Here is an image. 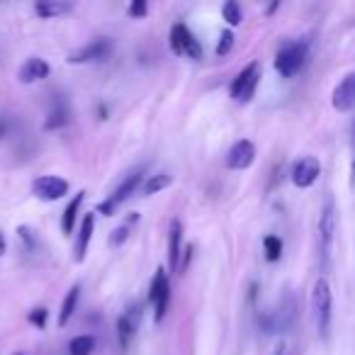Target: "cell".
Returning a JSON list of instances; mask_svg holds the SVG:
<instances>
[{
	"label": "cell",
	"instance_id": "cell-12",
	"mask_svg": "<svg viewBox=\"0 0 355 355\" xmlns=\"http://www.w3.org/2000/svg\"><path fill=\"white\" fill-rule=\"evenodd\" d=\"M331 105L336 112H350L355 110V71L348 73L331 93Z\"/></svg>",
	"mask_w": 355,
	"mask_h": 355
},
{
	"label": "cell",
	"instance_id": "cell-18",
	"mask_svg": "<svg viewBox=\"0 0 355 355\" xmlns=\"http://www.w3.org/2000/svg\"><path fill=\"white\" fill-rule=\"evenodd\" d=\"M83 200H85V193L80 190V193H76V198L71 200L69 205H66L64 214H61V232H64V234H73V229H76V217H78Z\"/></svg>",
	"mask_w": 355,
	"mask_h": 355
},
{
	"label": "cell",
	"instance_id": "cell-26",
	"mask_svg": "<svg viewBox=\"0 0 355 355\" xmlns=\"http://www.w3.org/2000/svg\"><path fill=\"white\" fill-rule=\"evenodd\" d=\"M127 15L132 17V20H144V17L148 15L146 0H134V3H129V6H127Z\"/></svg>",
	"mask_w": 355,
	"mask_h": 355
},
{
	"label": "cell",
	"instance_id": "cell-27",
	"mask_svg": "<svg viewBox=\"0 0 355 355\" xmlns=\"http://www.w3.org/2000/svg\"><path fill=\"white\" fill-rule=\"evenodd\" d=\"M46 319H49L46 306H37V309H32L30 316H27V321H30L32 326H37V329H46Z\"/></svg>",
	"mask_w": 355,
	"mask_h": 355
},
{
	"label": "cell",
	"instance_id": "cell-17",
	"mask_svg": "<svg viewBox=\"0 0 355 355\" xmlns=\"http://www.w3.org/2000/svg\"><path fill=\"white\" fill-rule=\"evenodd\" d=\"M71 10H73V6L66 3V0H42V3H37L35 6V12L40 17H44V20L64 17V15H69Z\"/></svg>",
	"mask_w": 355,
	"mask_h": 355
},
{
	"label": "cell",
	"instance_id": "cell-35",
	"mask_svg": "<svg viewBox=\"0 0 355 355\" xmlns=\"http://www.w3.org/2000/svg\"><path fill=\"white\" fill-rule=\"evenodd\" d=\"M15 355H22V353H15Z\"/></svg>",
	"mask_w": 355,
	"mask_h": 355
},
{
	"label": "cell",
	"instance_id": "cell-1",
	"mask_svg": "<svg viewBox=\"0 0 355 355\" xmlns=\"http://www.w3.org/2000/svg\"><path fill=\"white\" fill-rule=\"evenodd\" d=\"M311 311H314V324L321 340H329L331 321H334V292L326 277H319L311 287Z\"/></svg>",
	"mask_w": 355,
	"mask_h": 355
},
{
	"label": "cell",
	"instance_id": "cell-21",
	"mask_svg": "<svg viewBox=\"0 0 355 355\" xmlns=\"http://www.w3.org/2000/svg\"><path fill=\"white\" fill-rule=\"evenodd\" d=\"M95 353V338L88 334L73 336L69 340V355H93Z\"/></svg>",
	"mask_w": 355,
	"mask_h": 355
},
{
	"label": "cell",
	"instance_id": "cell-14",
	"mask_svg": "<svg viewBox=\"0 0 355 355\" xmlns=\"http://www.w3.org/2000/svg\"><path fill=\"white\" fill-rule=\"evenodd\" d=\"M95 234V212L83 214L80 219V227H78V236H76V246H73V261L76 263H83L85 261V253H88L90 246V239Z\"/></svg>",
	"mask_w": 355,
	"mask_h": 355
},
{
	"label": "cell",
	"instance_id": "cell-8",
	"mask_svg": "<svg viewBox=\"0 0 355 355\" xmlns=\"http://www.w3.org/2000/svg\"><path fill=\"white\" fill-rule=\"evenodd\" d=\"M114 44L107 40V37H98V40L88 42L80 49L71 51L69 54V64H100V61H107L110 54H112Z\"/></svg>",
	"mask_w": 355,
	"mask_h": 355
},
{
	"label": "cell",
	"instance_id": "cell-6",
	"mask_svg": "<svg viewBox=\"0 0 355 355\" xmlns=\"http://www.w3.org/2000/svg\"><path fill=\"white\" fill-rule=\"evenodd\" d=\"M171 282H168V272L163 268H158L153 272V280L148 285V302L153 304V319L156 324H161L168 314V304H171Z\"/></svg>",
	"mask_w": 355,
	"mask_h": 355
},
{
	"label": "cell",
	"instance_id": "cell-32",
	"mask_svg": "<svg viewBox=\"0 0 355 355\" xmlns=\"http://www.w3.org/2000/svg\"><path fill=\"white\" fill-rule=\"evenodd\" d=\"M8 253V239H6V234L0 232V256H6Z\"/></svg>",
	"mask_w": 355,
	"mask_h": 355
},
{
	"label": "cell",
	"instance_id": "cell-28",
	"mask_svg": "<svg viewBox=\"0 0 355 355\" xmlns=\"http://www.w3.org/2000/svg\"><path fill=\"white\" fill-rule=\"evenodd\" d=\"M17 236H20L22 241H25L27 251L37 253V236H35V232H32L30 227H17Z\"/></svg>",
	"mask_w": 355,
	"mask_h": 355
},
{
	"label": "cell",
	"instance_id": "cell-4",
	"mask_svg": "<svg viewBox=\"0 0 355 355\" xmlns=\"http://www.w3.org/2000/svg\"><path fill=\"white\" fill-rule=\"evenodd\" d=\"M258 83H261V64L251 61V64L243 66L236 78L232 80L229 95H232V100H236L239 105H246V103H251V98L256 95Z\"/></svg>",
	"mask_w": 355,
	"mask_h": 355
},
{
	"label": "cell",
	"instance_id": "cell-25",
	"mask_svg": "<svg viewBox=\"0 0 355 355\" xmlns=\"http://www.w3.org/2000/svg\"><path fill=\"white\" fill-rule=\"evenodd\" d=\"M234 32L232 30H224L222 35H219V44H217V56H227L229 51L234 49Z\"/></svg>",
	"mask_w": 355,
	"mask_h": 355
},
{
	"label": "cell",
	"instance_id": "cell-23",
	"mask_svg": "<svg viewBox=\"0 0 355 355\" xmlns=\"http://www.w3.org/2000/svg\"><path fill=\"white\" fill-rule=\"evenodd\" d=\"M282 239L275 236V234H268L266 239H263V251H266V261L270 263H277L282 258Z\"/></svg>",
	"mask_w": 355,
	"mask_h": 355
},
{
	"label": "cell",
	"instance_id": "cell-2",
	"mask_svg": "<svg viewBox=\"0 0 355 355\" xmlns=\"http://www.w3.org/2000/svg\"><path fill=\"white\" fill-rule=\"evenodd\" d=\"M334 239H336V202L334 198L324 200V207L319 214V224H316V241H319V263L321 270H329L331 266V251H334Z\"/></svg>",
	"mask_w": 355,
	"mask_h": 355
},
{
	"label": "cell",
	"instance_id": "cell-30",
	"mask_svg": "<svg viewBox=\"0 0 355 355\" xmlns=\"http://www.w3.org/2000/svg\"><path fill=\"white\" fill-rule=\"evenodd\" d=\"M350 188L355 190V119H353V127H350Z\"/></svg>",
	"mask_w": 355,
	"mask_h": 355
},
{
	"label": "cell",
	"instance_id": "cell-31",
	"mask_svg": "<svg viewBox=\"0 0 355 355\" xmlns=\"http://www.w3.org/2000/svg\"><path fill=\"white\" fill-rule=\"evenodd\" d=\"M193 251H195L193 243H188V246L183 248V258H180V270H178V272H185V270H188L190 261H193Z\"/></svg>",
	"mask_w": 355,
	"mask_h": 355
},
{
	"label": "cell",
	"instance_id": "cell-16",
	"mask_svg": "<svg viewBox=\"0 0 355 355\" xmlns=\"http://www.w3.org/2000/svg\"><path fill=\"white\" fill-rule=\"evenodd\" d=\"M66 124H71L69 103H66V100H61V98L51 100L49 112H46V119H44V129H46V132H54V129H61V127H66Z\"/></svg>",
	"mask_w": 355,
	"mask_h": 355
},
{
	"label": "cell",
	"instance_id": "cell-9",
	"mask_svg": "<svg viewBox=\"0 0 355 355\" xmlns=\"http://www.w3.org/2000/svg\"><path fill=\"white\" fill-rule=\"evenodd\" d=\"M69 180H64V178L59 175H40L32 183V195L35 198H40L42 202H56V200H61L64 195H69Z\"/></svg>",
	"mask_w": 355,
	"mask_h": 355
},
{
	"label": "cell",
	"instance_id": "cell-10",
	"mask_svg": "<svg viewBox=\"0 0 355 355\" xmlns=\"http://www.w3.org/2000/svg\"><path fill=\"white\" fill-rule=\"evenodd\" d=\"M319 175H321V163H319V158H316V156L300 158V161H297L295 166H292V171H290L292 183H295L297 188H302V190L311 188V185L319 180Z\"/></svg>",
	"mask_w": 355,
	"mask_h": 355
},
{
	"label": "cell",
	"instance_id": "cell-11",
	"mask_svg": "<svg viewBox=\"0 0 355 355\" xmlns=\"http://www.w3.org/2000/svg\"><path fill=\"white\" fill-rule=\"evenodd\" d=\"M256 161V144L251 139H239L227 151V168L232 171H246Z\"/></svg>",
	"mask_w": 355,
	"mask_h": 355
},
{
	"label": "cell",
	"instance_id": "cell-24",
	"mask_svg": "<svg viewBox=\"0 0 355 355\" xmlns=\"http://www.w3.org/2000/svg\"><path fill=\"white\" fill-rule=\"evenodd\" d=\"M222 20L227 22L229 27H239L243 20V12H241V6H239L236 0H227L222 6Z\"/></svg>",
	"mask_w": 355,
	"mask_h": 355
},
{
	"label": "cell",
	"instance_id": "cell-7",
	"mask_svg": "<svg viewBox=\"0 0 355 355\" xmlns=\"http://www.w3.org/2000/svg\"><path fill=\"white\" fill-rule=\"evenodd\" d=\"M168 44H171L173 54L178 56H190L193 61L202 59V46H200L198 37L188 30V25L178 22V25L171 27V37H168Z\"/></svg>",
	"mask_w": 355,
	"mask_h": 355
},
{
	"label": "cell",
	"instance_id": "cell-22",
	"mask_svg": "<svg viewBox=\"0 0 355 355\" xmlns=\"http://www.w3.org/2000/svg\"><path fill=\"white\" fill-rule=\"evenodd\" d=\"M134 334H137V324H134V321L129 319L127 314H122L117 319V338H119V345H122L124 350L129 348V343H132Z\"/></svg>",
	"mask_w": 355,
	"mask_h": 355
},
{
	"label": "cell",
	"instance_id": "cell-5",
	"mask_svg": "<svg viewBox=\"0 0 355 355\" xmlns=\"http://www.w3.org/2000/svg\"><path fill=\"white\" fill-rule=\"evenodd\" d=\"M144 183V168H137V171H132L127 178H124L122 183L114 188V193L110 195L105 202H100L98 205V212L100 214H105V217H112L114 212H117V207L119 205H124L129 198H132L134 193L139 190V185Z\"/></svg>",
	"mask_w": 355,
	"mask_h": 355
},
{
	"label": "cell",
	"instance_id": "cell-33",
	"mask_svg": "<svg viewBox=\"0 0 355 355\" xmlns=\"http://www.w3.org/2000/svg\"><path fill=\"white\" fill-rule=\"evenodd\" d=\"M272 355H287V345L280 340V343L275 345V350H272Z\"/></svg>",
	"mask_w": 355,
	"mask_h": 355
},
{
	"label": "cell",
	"instance_id": "cell-15",
	"mask_svg": "<svg viewBox=\"0 0 355 355\" xmlns=\"http://www.w3.org/2000/svg\"><path fill=\"white\" fill-rule=\"evenodd\" d=\"M49 64H46L42 56H30V59L22 64V69L17 71V80L25 85H32L37 83V80H44L49 78Z\"/></svg>",
	"mask_w": 355,
	"mask_h": 355
},
{
	"label": "cell",
	"instance_id": "cell-3",
	"mask_svg": "<svg viewBox=\"0 0 355 355\" xmlns=\"http://www.w3.org/2000/svg\"><path fill=\"white\" fill-rule=\"evenodd\" d=\"M306 56H309V42L306 40L282 42L275 54V71L282 78H292V76H297L304 69Z\"/></svg>",
	"mask_w": 355,
	"mask_h": 355
},
{
	"label": "cell",
	"instance_id": "cell-29",
	"mask_svg": "<svg viewBox=\"0 0 355 355\" xmlns=\"http://www.w3.org/2000/svg\"><path fill=\"white\" fill-rule=\"evenodd\" d=\"M129 229H132V224H122L117 232H112V236H110V243H112V246H122V243L129 239Z\"/></svg>",
	"mask_w": 355,
	"mask_h": 355
},
{
	"label": "cell",
	"instance_id": "cell-34",
	"mask_svg": "<svg viewBox=\"0 0 355 355\" xmlns=\"http://www.w3.org/2000/svg\"><path fill=\"white\" fill-rule=\"evenodd\" d=\"M275 10H277V3H272V6H270V8H268V10H266V12H268V15H272V12H275Z\"/></svg>",
	"mask_w": 355,
	"mask_h": 355
},
{
	"label": "cell",
	"instance_id": "cell-19",
	"mask_svg": "<svg viewBox=\"0 0 355 355\" xmlns=\"http://www.w3.org/2000/svg\"><path fill=\"white\" fill-rule=\"evenodd\" d=\"M78 300H80V285H73L69 292H66V300H64V304H61L59 326H66L71 321V316L76 314V306H78Z\"/></svg>",
	"mask_w": 355,
	"mask_h": 355
},
{
	"label": "cell",
	"instance_id": "cell-20",
	"mask_svg": "<svg viewBox=\"0 0 355 355\" xmlns=\"http://www.w3.org/2000/svg\"><path fill=\"white\" fill-rule=\"evenodd\" d=\"M168 185H173V175H168V173H156V175H148L146 183L141 185V193L146 195H156L161 193V190H166Z\"/></svg>",
	"mask_w": 355,
	"mask_h": 355
},
{
	"label": "cell",
	"instance_id": "cell-13",
	"mask_svg": "<svg viewBox=\"0 0 355 355\" xmlns=\"http://www.w3.org/2000/svg\"><path fill=\"white\" fill-rule=\"evenodd\" d=\"M183 248V224H180V219H173L171 232H168V266H171V272L180 270Z\"/></svg>",
	"mask_w": 355,
	"mask_h": 355
}]
</instances>
